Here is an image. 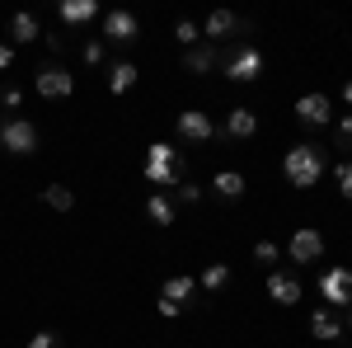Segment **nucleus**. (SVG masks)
<instances>
[{
  "label": "nucleus",
  "instance_id": "1",
  "mask_svg": "<svg viewBox=\"0 0 352 348\" xmlns=\"http://www.w3.org/2000/svg\"><path fill=\"white\" fill-rule=\"evenodd\" d=\"M282 170H287V179H292L296 188H315L320 179H324V151H320V146H310V141H300V146L287 151Z\"/></svg>",
  "mask_w": 352,
  "mask_h": 348
},
{
  "label": "nucleus",
  "instance_id": "2",
  "mask_svg": "<svg viewBox=\"0 0 352 348\" xmlns=\"http://www.w3.org/2000/svg\"><path fill=\"white\" fill-rule=\"evenodd\" d=\"M146 179L160 184V188L179 184V151H174L169 141H155V146H151V156H146Z\"/></svg>",
  "mask_w": 352,
  "mask_h": 348
},
{
  "label": "nucleus",
  "instance_id": "3",
  "mask_svg": "<svg viewBox=\"0 0 352 348\" xmlns=\"http://www.w3.org/2000/svg\"><path fill=\"white\" fill-rule=\"evenodd\" d=\"M0 146H5L10 156H33V151H38V127L14 113V118L0 123Z\"/></svg>",
  "mask_w": 352,
  "mask_h": 348
},
{
  "label": "nucleus",
  "instance_id": "4",
  "mask_svg": "<svg viewBox=\"0 0 352 348\" xmlns=\"http://www.w3.org/2000/svg\"><path fill=\"white\" fill-rule=\"evenodd\" d=\"M221 66H226V76H230V81H254V76H263V52L244 43V48H235Z\"/></svg>",
  "mask_w": 352,
  "mask_h": 348
},
{
  "label": "nucleus",
  "instance_id": "5",
  "mask_svg": "<svg viewBox=\"0 0 352 348\" xmlns=\"http://www.w3.org/2000/svg\"><path fill=\"white\" fill-rule=\"evenodd\" d=\"M33 85H38L43 99H66V94L76 90V76H71L66 66H43V71L33 76Z\"/></svg>",
  "mask_w": 352,
  "mask_h": 348
},
{
  "label": "nucleus",
  "instance_id": "6",
  "mask_svg": "<svg viewBox=\"0 0 352 348\" xmlns=\"http://www.w3.org/2000/svg\"><path fill=\"white\" fill-rule=\"evenodd\" d=\"M136 33H141V24H136L132 10H113V14H104V43L127 48V43H136Z\"/></svg>",
  "mask_w": 352,
  "mask_h": 348
},
{
  "label": "nucleus",
  "instance_id": "7",
  "mask_svg": "<svg viewBox=\"0 0 352 348\" xmlns=\"http://www.w3.org/2000/svg\"><path fill=\"white\" fill-rule=\"evenodd\" d=\"M320 292H324L329 306H352V273L348 268H329L320 278Z\"/></svg>",
  "mask_w": 352,
  "mask_h": 348
},
{
  "label": "nucleus",
  "instance_id": "8",
  "mask_svg": "<svg viewBox=\"0 0 352 348\" xmlns=\"http://www.w3.org/2000/svg\"><path fill=\"white\" fill-rule=\"evenodd\" d=\"M287 254H292L296 264H315V259L324 254V236L310 231V226H300L296 236H292V245H287Z\"/></svg>",
  "mask_w": 352,
  "mask_h": 348
},
{
  "label": "nucleus",
  "instance_id": "9",
  "mask_svg": "<svg viewBox=\"0 0 352 348\" xmlns=\"http://www.w3.org/2000/svg\"><path fill=\"white\" fill-rule=\"evenodd\" d=\"M296 118L305 127H324L329 118H333V104H329L324 94H305V99H296Z\"/></svg>",
  "mask_w": 352,
  "mask_h": 348
},
{
  "label": "nucleus",
  "instance_id": "10",
  "mask_svg": "<svg viewBox=\"0 0 352 348\" xmlns=\"http://www.w3.org/2000/svg\"><path fill=\"white\" fill-rule=\"evenodd\" d=\"M179 136H188V141H212V136H217V123H212L207 113L188 108V113H179Z\"/></svg>",
  "mask_w": 352,
  "mask_h": 348
},
{
  "label": "nucleus",
  "instance_id": "11",
  "mask_svg": "<svg viewBox=\"0 0 352 348\" xmlns=\"http://www.w3.org/2000/svg\"><path fill=\"white\" fill-rule=\"evenodd\" d=\"M268 296L277 306H296L300 301V278H292V273H268Z\"/></svg>",
  "mask_w": 352,
  "mask_h": 348
},
{
  "label": "nucleus",
  "instance_id": "12",
  "mask_svg": "<svg viewBox=\"0 0 352 348\" xmlns=\"http://www.w3.org/2000/svg\"><path fill=\"white\" fill-rule=\"evenodd\" d=\"M184 66H188V71H197V76H207L212 66H221L217 43H207V38H202L197 48H188V52H184Z\"/></svg>",
  "mask_w": 352,
  "mask_h": 348
},
{
  "label": "nucleus",
  "instance_id": "13",
  "mask_svg": "<svg viewBox=\"0 0 352 348\" xmlns=\"http://www.w3.org/2000/svg\"><path fill=\"white\" fill-rule=\"evenodd\" d=\"M258 127V118H254V108H230V118H226V132L235 136V141H249Z\"/></svg>",
  "mask_w": 352,
  "mask_h": 348
},
{
  "label": "nucleus",
  "instance_id": "14",
  "mask_svg": "<svg viewBox=\"0 0 352 348\" xmlns=\"http://www.w3.org/2000/svg\"><path fill=\"white\" fill-rule=\"evenodd\" d=\"M146 216H151L155 226H174V198H169V193H151V198H146Z\"/></svg>",
  "mask_w": 352,
  "mask_h": 348
},
{
  "label": "nucleus",
  "instance_id": "15",
  "mask_svg": "<svg viewBox=\"0 0 352 348\" xmlns=\"http://www.w3.org/2000/svg\"><path fill=\"white\" fill-rule=\"evenodd\" d=\"M10 38H14V43H38L43 28H38L33 14H14V19H10Z\"/></svg>",
  "mask_w": 352,
  "mask_h": 348
},
{
  "label": "nucleus",
  "instance_id": "16",
  "mask_svg": "<svg viewBox=\"0 0 352 348\" xmlns=\"http://www.w3.org/2000/svg\"><path fill=\"white\" fill-rule=\"evenodd\" d=\"M94 14H99L94 0H61V19H66V24H85V19H94Z\"/></svg>",
  "mask_w": 352,
  "mask_h": 348
},
{
  "label": "nucleus",
  "instance_id": "17",
  "mask_svg": "<svg viewBox=\"0 0 352 348\" xmlns=\"http://www.w3.org/2000/svg\"><path fill=\"white\" fill-rule=\"evenodd\" d=\"M338 329H343V320H338L333 311H315V316H310V334H315V339H338Z\"/></svg>",
  "mask_w": 352,
  "mask_h": 348
},
{
  "label": "nucleus",
  "instance_id": "18",
  "mask_svg": "<svg viewBox=\"0 0 352 348\" xmlns=\"http://www.w3.org/2000/svg\"><path fill=\"white\" fill-rule=\"evenodd\" d=\"M136 85V66L132 61H113V71H109V90L113 94H127Z\"/></svg>",
  "mask_w": 352,
  "mask_h": 348
},
{
  "label": "nucleus",
  "instance_id": "19",
  "mask_svg": "<svg viewBox=\"0 0 352 348\" xmlns=\"http://www.w3.org/2000/svg\"><path fill=\"white\" fill-rule=\"evenodd\" d=\"M212 188H217L221 198H230V203H235V198H244V174H235V170H221L217 179H212Z\"/></svg>",
  "mask_w": 352,
  "mask_h": 348
},
{
  "label": "nucleus",
  "instance_id": "20",
  "mask_svg": "<svg viewBox=\"0 0 352 348\" xmlns=\"http://www.w3.org/2000/svg\"><path fill=\"white\" fill-rule=\"evenodd\" d=\"M230 28H235V14H230V10H212V14H207V43H221Z\"/></svg>",
  "mask_w": 352,
  "mask_h": 348
},
{
  "label": "nucleus",
  "instance_id": "21",
  "mask_svg": "<svg viewBox=\"0 0 352 348\" xmlns=\"http://www.w3.org/2000/svg\"><path fill=\"white\" fill-rule=\"evenodd\" d=\"M43 203H47L52 212H71V207H76V193H71L66 184H52L47 193H43Z\"/></svg>",
  "mask_w": 352,
  "mask_h": 348
},
{
  "label": "nucleus",
  "instance_id": "22",
  "mask_svg": "<svg viewBox=\"0 0 352 348\" xmlns=\"http://www.w3.org/2000/svg\"><path fill=\"white\" fill-rule=\"evenodd\" d=\"M192 292H197V283H192V278H169V283H164V301H174V306H184Z\"/></svg>",
  "mask_w": 352,
  "mask_h": 348
},
{
  "label": "nucleus",
  "instance_id": "23",
  "mask_svg": "<svg viewBox=\"0 0 352 348\" xmlns=\"http://www.w3.org/2000/svg\"><path fill=\"white\" fill-rule=\"evenodd\" d=\"M174 38H179L184 48H197V43H202V28L192 24V19H179V24H174Z\"/></svg>",
  "mask_w": 352,
  "mask_h": 348
},
{
  "label": "nucleus",
  "instance_id": "24",
  "mask_svg": "<svg viewBox=\"0 0 352 348\" xmlns=\"http://www.w3.org/2000/svg\"><path fill=\"white\" fill-rule=\"evenodd\" d=\"M226 283H230V268H226V264H212L207 273H202V287H212V292L226 287Z\"/></svg>",
  "mask_w": 352,
  "mask_h": 348
},
{
  "label": "nucleus",
  "instance_id": "25",
  "mask_svg": "<svg viewBox=\"0 0 352 348\" xmlns=\"http://www.w3.org/2000/svg\"><path fill=\"white\" fill-rule=\"evenodd\" d=\"M197 198H202V188H197V184H188V179L174 184V203H197Z\"/></svg>",
  "mask_w": 352,
  "mask_h": 348
},
{
  "label": "nucleus",
  "instance_id": "26",
  "mask_svg": "<svg viewBox=\"0 0 352 348\" xmlns=\"http://www.w3.org/2000/svg\"><path fill=\"white\" fill-rule=\"evenodd\" d=\"M277 254H282V249H277L272 240H258V245H254V259H258V264H277Z\"/></svg>",
  "mask_w": 352,
  "mask_h": 348
},
{
  "label": "nucleus",
  "instance_id": "27",
  "mask_svg": "<svg viewBox=\"0 0 352 348\" xmlns=\"http://www.w3.org/2000/svg\"><path fill=\"white\" fill-rule=\"evenodd\" d=\"M28 348H61V339H56L52 329H43V334H33V339H28Z\"/></svg>",
  "mask_w": 352,
  "mask_h": 348
},
{
  "label": "nucleus",
  "instance_id": "28",
  "mask_svg": "<svg viewBox=\"0 0 352 348\" xmlns=\"http://www.w3.org/2000/svg\"><path fill=\"white\" fill-rule=\"evenodd\" d=\"M85 61H89V66H99V61H104V38L85 43Z\"/></svg>",
  "mask_w": 352,
  "mask_h": 348
},
{
  "label": "nucleus",
  "instance_id": "29",
  "mask_svg": "<svg viewBox=\"0 0 352 348\" xmlns=\"http://www.w3.org/2000/svg\"><path fill=\"white\" fill-rule=\"evenodd\" d=\"M338 188H343V193L352 198V161H343V165H338Z\"/></svg>",
  "mask_w": 352,
  "mask_h": 348
},
{
  "label": "nucleus",
  "instance_id": "30",
  "mask_svg": "<svg viewBox=\"0 0 352 348\" xmlns=\"http://www.w3.org/2000/svg\"><path fill=\"white\" fill-rule=\"evenodd\" d=\"M19 99H24V94H19L14 85H5V90H0V104H5V108H19Z\"/></svg>",
  "mask_w": 352,
  "mask_h": 348
},
{
  "label": "nucleus",
  "instance_id": "31",
  "mask_svg": "<svg viewBox=\"0 0 352 348\" xmlns=\"http://www.w3.org/2000/svg\"><path fill=\"white\" fill-rule=\"evenodd\" d=\"M338 141H343V146H348V151H352V113H348V118H343V123H338Z\"/></svg>",
  "mask_w": 352,
  "mask_h": 348
},
{
  "label": "nucleus",
  "instance_id": "32",
  "mask_svg": "<svg viewBox=\"0 0 352 348\" xmlns=\"http://www.w3.org/2000/svg\"><path fill=\"white\" fill-rule=\"evenodd\" d=\"M10 66H14V48H10V43H0V71H10Z\"/></svg>",
  "mask_w": 352,
  "mask_h": 348
},
{
  "label": "nucleus",
  "instance_id": "33",
  "mask_svg": "<svg viewBox=\"0 0 352 348\" xmlns=\"http://www.w3.org/2000/svg\"><path fill=\"white\" fill-rule=\"evenodd\" d=\"M343 99H348V104H352V81H348V85H343Z\"/></svg>",
  "mask_w": 352,
  "mask_h": 348
},
{
  "label": "nucleus",
  "instance_id": "34",
  "mask_svg": "<svg viewBox=\"0 0 352 348\" xmlns=\"http://www.w3.org/2000/svg\"><path fill=\"white\" fill-rule=\"evenodd\" d=\"M348 325H352V306H348Z\"/></svg>",
  "mask_w": 352,
  "mask_h": 348
}]
</instances>
